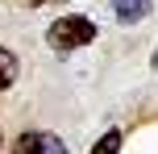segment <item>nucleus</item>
<instances>
[{
    "mask_svg": "<svg viewBox=\"0 0 158 154\" xmlns=\"http://www.w3.org/2000/svg\"><path fill=\"white\" fill-rule=\"evenodd\" d=\"M46 42L58 50V54H71V50L96 42V25L87 21V17H79V13H75V17H58V21L46 29Z\"/></svg>",
    "mask_w": 158,
    "mask_h": 154,
    "instance_id": "1",
    "label": "nucleus"
},
{
    "mask_svg": "<svg viewBox=\"0 0 158 154\" xmlns=\"http://www.w3.org/2000/svg\"><path fill=\"white\" fill-rule=\"evenodd\" d=\"M17 154H67V146L54 133H21L17 138Z\"/></svg>",
    "mask_w": 158,
    "mask_h": 154,
    "instance_id": "2",
    "label": "nucleus"
},
{
    "mask_svg": "<svg viewBox=\"0 0 158 154\" xmlns=\"http://www.w3.org/2000/svg\"><path fill=\"white\" fill-rule=\"evenodd\" d=\"M150 8H154V0H112V13L121 21H146Z\"/></svg>",
    "mask_w": 158,
    "mask_h": 154,
    "instance_id": "3",
    "label": "nucleus"
},
{
    "mask_svg": "<svg viewBox=\"0 0 158 154\" xmlns=\"http://www.w3.org/2000/svg\"><path fill=\"white\" fill-rule=\"evenodd\" d=\"M17 71H21V67H17V54H13V50H4V46H0V92H4V88H13V83H17Z\"/></svg>",
    "mask_w": 158,
    "mask_h": 154,
    "instance_id": "4",
    "label": "nucleus"
},
{
    "mask_svg": "<svg viewBox=\"0 0 158 154\" xmlns=\"http://www.w3.org/2000/svg\"><path fill=\"white\" fill-rule=\"evenodd\" d=\"M117 150H121V133H117V129H108V133L92 146V154H117Z\"/></svg>",
    "mask_w": 158,
    "mask_h": 154,
    "instance_id": "5",
    "label": "nucleus"
},
{
    "mask_svg": "<svg viewBox=\"0 0 158 154\" xmlns=\"http://www.w3.org/2000/svg\"><path fill=\"white\" fill-rule=\"evenodd\" d=\"M150 63H154V71H158V50H154V58H150Z\"/></svg>",
    "mask_w": 158,
    "mask_h": 154,
    "instance_id": "6",
    "label": "nucleus"
},
{
    "mask_svg": "<svg viewBox=\"0 0 158 154\" xmlns=\"http://www.w3.org/2000/svg\"><path fill=\"white\" fill-rule=\"evenodd\" d=\"M29 4H50V0H29Z\"/></svg>",
    "mask_w": 158,
    "mask_h": 154,
    "instance_id": "7",
    "label": "nucleus"
}]
</instances>
